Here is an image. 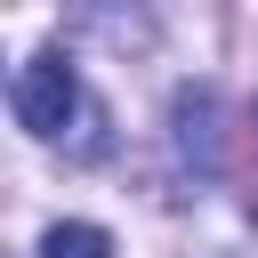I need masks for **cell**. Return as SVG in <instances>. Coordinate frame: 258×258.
<instances>
[{"label": "cell", "mask_w": 258, "mask_h": 258, "mask_svg": "<svg viewBox=\"0 0 258 258\" xmlns=\"http://www.w3.org/2000/svg\"><path fill=\"white\" fill-rule=\"evenodd\" d=\"M73 113H81V81H73L64 48L24 56V73H16V121H24L32 137H64V121H73Z\"/></svg>", "instance_id": "6da1fadb"}, {"label": "cell", "mask_w": 258, "mask_h": 258, "mask_svg": "<svg viewBox=\"0 0 258 258\" xmlns=\"http://www.w3.org/2000/svg\"><path fill=\"white\" fill-rule=\"evenodd\" d=\"M73 16L113 48H145L153 24H161V0H73Z\"/></svg>", "instance_id": "7a4b0ae2"}, {"label": "cell", "mask_w": 258, "mask_h": 258, "mask_svg": "<svg viewBox=\"0 0 258 258\" xmlns=\"http://www.w3.org/2000/svg\"><path fill=\"white\" fill-rule=\"evenodd\" d=\"M169 121H177V153L185 161H194V145H202V161H218V97L210 89H177Z\"/></svg>", "instance_id": "3957f363"}, {"label": "cell", "mask_w": 258, "mask_h": 258, "mask_svg": "<svg viewBox=\"0 0 258 258\" xmlns=\"http://www.w3.org/2000/svg\"><path fill=\"white\" fill-rule=\"evenodd\" d=\"M40 258H113V234H105V226L64 218V226H48V234H40Z\"/></svg>", "instance_id": "277c9868"}]
</instances>
